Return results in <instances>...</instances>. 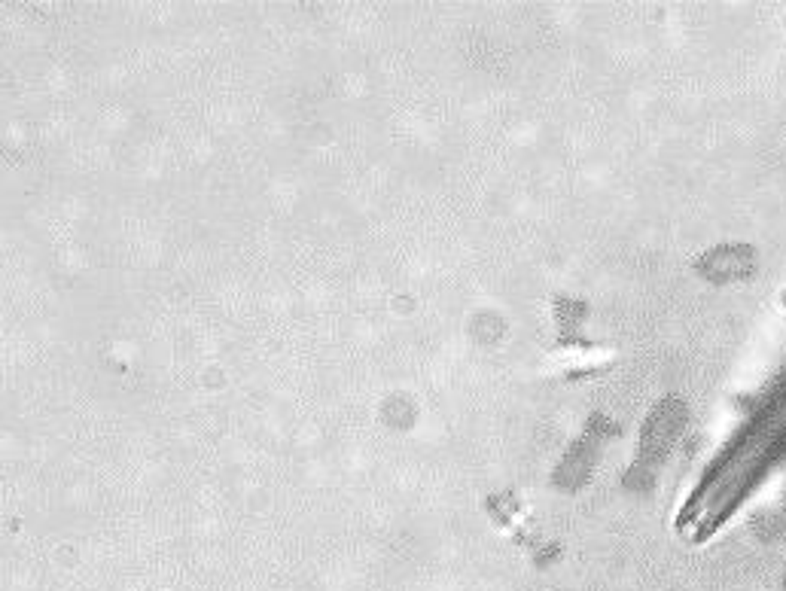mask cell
Wrapping results in <instances>:
<instances>
[{
    "label": "cell",
    "mask_w": 786,
    "mask_h": 591,
    "mask_svg": "<svg viewBox=\"0 0 786 591\" xmlns=\"http://www.w3.org/2000/svg\"><path fill=\"white\" fill-rule=\"evenodd\" d=\"M741 259H753L750 247H719L698 262V269L704 272V278H713V281L741 278L738 272H750V266H741Z\"/></svg>",
    "instance_id": "1"
}]
</instances>
